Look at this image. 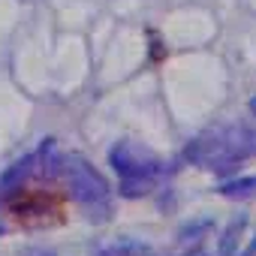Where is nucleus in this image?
Returning a JSON list of instances; mask_svg holds the SVG:
<instances>
[{
	"label": "nucleus",
	"mask_w": 256,
	"mask_h": 256,
	"mask_svg": "<svg viewBox=\"0 0 256 256\" xmlns=\"http://www.w3.org/2000/svg\"><path fill=\"white\" fill-rule=\"evenodd\" d=\"M184 157L214 175H229L235 172L241 163H247L250 157H256V130L244 120L226 124V126H214V130L196 136Z\"/></svg>",
	"instance_id": "nucleus-1"
},
{
	"label": "nucleus",
	"mask_w": 256,
	"mask_h": 256,
	"mask_svg": "<svg viewBox=\"0 0 256 256\" xmlns=\"http://www.w3.org/2000/svg\"><path fill=\"white\" fill-rule=\"evenodd\" d=\"M64 178L70 184V196L76 199V205L94 217V220H106L112 214V187L108 181L78 154L64 157Z\"/></svg>",
	"instance_id": "nucleus-2"
},
{
	"label": "nucleus",
	"mask_w": 256,
	"mask_h": 256,
	"mask_svg": "<svg viewBox=\"0 0 256 256\" xmlns=\"http://www.w3.org/2000/svg\"><path fill=\"white\" fill-rule=\"evenodd\" d=\"M108 166L118 172V178H151V181H160V175L166 172V163L142 148L139 142H118L112 151H108Z\"/></svg>",
	"instance_id": "nucleus-3"
},
{
	"label": "nucleus",
	"mask_w": 256,
	"mask_h": 256,
	"mask_svg": "<svg viewBox=\"0 0 256 256\" xmlns=\"http://www.w3.org/2000/svg\"><path fill=\"white\" fill-rule=\"evenodd\" d=\"M36 163H40V154L34 151V154L18 157L12 166H6L4 172H0V202L10 199L12 193H18V190H22V184L28 181V175L36 169Z\"/></svg>",
	"instance_id": "nucleus-4"
},
{
	"label": "nucleus",
	"mask_w": 256,
	"mask_h": 256,
	"mask_svg": "<svg viewBox=\"0 0 256 256\" xmlns=\"http://www.w3.org/2000/svg\"><path fill=\"white\" fill-rule=\"evenodd\" d=\"M247 214L244 211H238L229 223H226V229H223V235H220V244H217V256H235L238 253V241H241V235H244V229H247Z\"/></svg>",
	"instance_id": "nucleus-5"
},
{
	"label": "nucleus",
	"mask_w": 256,
	"mask_h": 256,
	"mask_svg": "<svg viewBox=\"0 0 256 256\" xmlns=\"http://www.w3.org/2000/svg\"><path fill=\"white\" fill-rule=\"evenodd\" d=\"M217 193L226 199H253L256 196V175H241V178L223 181Z\"/></svg>",
	"instance_id": "nucleus-6"
},
{
	"label": "nucleus",
	"mask_w": 256,
	"mask_h": 256,
	"mask_svg": "<svg viewBox=\"0 0 256 256\" xmlns=\"http://www.w3.org/2000/svg\"><path fill=\"white\" fill-rule=\"evenodd\" d=\"M154 187H157V181H151V178H120L118 193L124 199H139V196H148Z\"/></svg>",
	"instance_id": "nucleus-7"
},
{
	"label": "nucleus",
	"mask_w": 256,
	"mask_h": 256,
	"mask_svg": "<svg viewBox=\"0 0 256 256\" xmlns=\"http://www.w3.org/2000/svg\"><path fill=\"white\" fill-rule=\"evenodd\" d=\"M211 229H214V217H196V220H190V223H184V226L178 229V238H181V241H199V238H205Z\"/></svg>",
	"instance_id": "nucleus-8"
},
{
	"label": "nucleus",
	"mask_w": 256,
	"mask_h": 256,
	"mask_svg": "<svg viewBox=\"0 0 256 256\" xmlns=\"http://www.w3.org/2000/svg\"><path fill=\"white\" fill-rule=\"evenodd\" d=\"M112 250L120 256H151V244H145L139 238H118L112 244Z\"/></svg>",
	"instance_id": "nucleus-9"
},
{
	"label": "nucleus",
	"mask_w": 256,
	"mask_h": 256,
	"mask_svg": "<svg viewBox=\"0 0 256 256\" xmlns=\"http://www.w3.org/2000/svg\"><path fill=\"white\" fill-rule=\"evenodd\" d=\"M96 256H120V253H114L112 247H100V250H96Z\"/></svg>",
	"instance_id": "nucleus-10"
},
{
	"label": "nucleus",
	"mask_w": 256,
	"mask_h": 256,
	"mask_svg": "<svg viewBox=\"0 0 256 256\" xmlns=\"http://www.w3.org/2000/svg\"><path fill=\"white\" fill-rule=\"evenodd\" d=\"M241 256H256V235H253V241H250V247L241 253Z\"/></svg>",
	"instance_id": "nucleus-11"
},
{
	"label": "nucleus",
	"mask_w": 256,
	"mask_h": 256,
	"mask_svg": "<svg viewBox=\"0 0 256 256\" xmlns=\"http://www.w3.org/2000/svg\"><path fill=\"white\" fill-rule=\"evenodd\" d=\"M184 256H208V253H205V250H199V247H193V250H187Z\"/></svg>",
	"instance_id": "nucleus-12"
},
{
	"label": "nucleus",
	"mask_w": 256,
	"mask_h": 256,
	"mask_svg": "<svg viewBox=\"0 0 256 256\" xmlns=\"http://www.w3.org/2000/svg\"><path fill=\"white\" fill-rule=\"evenodd\" d=\"M250 112H253V114H256V96H253V100H250Z\"/></svg>",
	"instance_id": "nucleus-13"
},
{
	"label": "nucleus",
	"mask_w": 256,
	"mask_h": 256,
	"mask_svg": "<svg viewBox=\"0 0 256 256\" xmlns=\"http://www.w3.org/2000/svg\"><path fill=\"white\" fill-rule=\"evenodd\" d=\"M0 232H6V229H4V226H0Z\"/></svg>",
	"instance_id": "nucleus-14"
}]
</instances>
